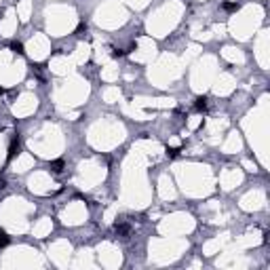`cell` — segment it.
Listing matches in <instances>:
<instances>
[{"label":"cell","instance_id":"277c9868","mask_svg":"<svg viewBox=\"0 0 270 270\" xmlns=\"http://www.w3.org/2000/svg\"><path fill=\"white\" fill-rule=\"evenodd\" d=\"M237 6H239V4H234V2H226V4H224V8H228V11H234Z\"/></svg>","mask_w":270,"mask_h":270},{"label":"cell","instance_id":"3957f363","mask_svg":"<svg viewBox=\"0 0 270 270\" xmlns=\"http://www.w3.org/2000/svg\"><path fill=\"white\" fill-rule=\"evenodd\" d=\"M61 167H63V163H61V160L53 163V171H61Z\"/></svg>","mask_w":270,"mask_h":270},{"label":"cell","instance_id":"6da1fadb","mask_svg":"<svg viewBox=\"0 0 270 270\" xmlns=\"http://www.w3.org/2000/svg\"><path fill=\"white\" fill-rule=\"evenodd\" d=\"M207 108V99L205 97H198L196 99V110H205Z\"/></svg>","mask_w":270,"mask_h":270},{"label":"cell","instance_id":"7a4b0ae2","mask_svg":"<svg viewBox=\"0 0 270 270\" xmlns=\"http://www.w3.org/2000/svg\"><path fill=\"white\" fill-rule=\"evenodd\" d=\"M6 243H8V237H6V232H4V230H0V247H4Z\"/></svg>","mask_w":270,"mask_h":270}]
</instances>
